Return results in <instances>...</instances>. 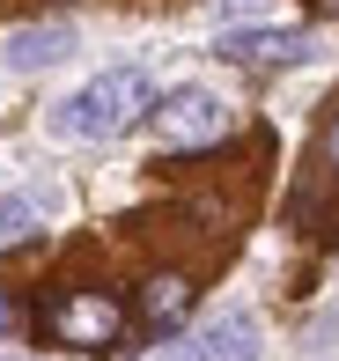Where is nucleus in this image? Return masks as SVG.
I'll use <instances>...</instances> for the list:
<instances>
[{
  "label": "nucleus",
  "mask_w": 339,
  "mask_h": 361,
  "mask_svg": "<svg viewBox=\"0 0 339 361\" xmlns=\"http://www.w3.org/2000/svg\"><path fill=\"white\" fill-rule=\"evenodd\" d=\"M148 104H155L148 67H104V74H89L74 96H59L52 133L59 140H111V133H125Z\"/></svg>",
  "instance_id": "obj_1"
},
{
  "label": "nucleus",
  "mask_w": 339,
  "mask_h": 361,
  "mask_svg": "<svg viewBox=\"0 0 339 361\" xmlns=\"http://www.w3.org/2000/svg\"><path fill=\"white\" fill-rule=\"evenodd\" d=\"M148 111H155V126H163L170 147H207V140L229 133V104H221L214 89H199V81H177L163 104H148Z\"/></svg>",
  "instance_id": "obj_2"
},
{
  "label": "nucleus",
  "mask_w": 339,
  "mask_h": 361,
  "mask_svg": "<svg viewBox=\"0 0 339 361\" xmlns=\"http://www.w3.org/2000/svg\"><path fill=\"white\" fill-rule=\"evenodd\" d=\"M221 52L244 59V67H273V59L288 67V59H310L317 37H310V30H244V23H236V30H221Z\"/></svg>",
  "instance_id": "obj_3"
},
{
  "label": "nucleus",
  "mask_w": 339,
  "mask_h": 361,
  "mask_svg": "<svg viewBox=\"0 0 339 361\" xmlns=\"http://www.w3.org/2000/svg\"><path fill=\"white\" fill-rule=\"evenodd\" d=\"M192 354H199V361H258V317H251V310L207 317L199 339H192Z\"/></svg>",
  "instance_id": "obj_4"
},
{
  "label": "nucleus",
  "mask_w": 339,
  "mask_h": 361,
  "mask_svg": "<svg viewBox=\"0 0 339 361\" xmlns=\"http://www.w3.org/2000/svg\"><path fill=\"white\" fill-rule=\"evenodd\" d=\"M52 324L74 347H104V339H118V302H111V295H67V302L52 310Z\"/></svg>",
  "instance_id": "obj_5"
},
{
  "label": "nucleus",
  "mask_w": 339,
  "mask_h": 361,
  "mask_svg": "<svg viewBox=\"0 0 339 361\" xmlns=\"http://www.w3.org/2000/svg\"><path fill=\"white\" fill-rule=\"evenodd\" d=\"M74 52V30L67 23H30V30H15L8 44H0V59H8L15 74H37V67H59V59Z\"/></svg>",
  "instance_id": "obj_6"
},
{
  "label": "nucleus",
  "mask_w": 339,
  "mask_h": 361,
  "mask_svg": "<svg viewBox=\"0 0 339 361\" xmlns=\"http://www.w3.org/2000/svg\"><path fill=\"white\" fill-rule=\"evenodd\" d=\"M52 207H59V192H52V185H37V192H0V243H23V236H30V221L52 214Z\"/></svg>",
  "instance_id": "obj_7"
},
{
  "label": "nucleus",
  "mask_w": 339,
  "mask_h": 361,
  "mask_svg": "<svg viewBox=\"0 0 339 361\" xmlns=\"http://www.w3.org/2000/svg\"><path fill=\"white\" fill-rule=\"evenodd\" d=\"M185 302H192V288L177 281V273H163V281H148V295H140V310H148L155 324H170V317H185Z\"/></svg>",
  "instance_id": "obj_8"
},
{
  "label": "nucleus",
  "mask_w": 339,
  "mask_h": 361,
  "mask_svg": "<svg viewBox=\"0 0 339 361\" xmlns=\"http://www.w3.org/2000/svg\"><path fill=\"white\" fill-rule=\"evenodd\" d=\"M266 8V0H221V15H229V23H244V15H258Z\"/></svg>",
  "instance_id": "obj_9"
},
{
  "label": "nucleus",
  "mask_w": 339,
  "mask_h": 361,
  "mask_svg": "<svg viewBox=\"0 0 339 361\" xmlns=\"http://www.w3.org/2000/svg\"><path fill=\"white\" fill-rule=\"evenodd\" d=\"M0 332H15V302H8V295H0Z\"/></svg>",
  "instance_id": "obj_10"
},
{
  "label": "nucleus",
  "mask_w": 339,
  "mask_h": 361,
  "mask_svg": "<svg viewBox=\"0 0 339 361\" xmlns=\"http://www.w3.org/2000/svg\"><path fill=\"white\" fill-rule=\"evenodd\" d=\"M163 361H199V354H192V339H185V347H170V354H163Z\"/></svg>",
  "instance_id": "obj_11"
},
{
  "label": "nucleus",
  "mask_w": 339,
  "mask_h": 361,
  "mask_svg": "<svg viewBox=\"0 0 339 361\" xmlns=\"http://www.w3.org/2000/svg\"><path fill=\"white\" fill-rule=\"evenodd\" d=\"M325 155H332V162H339V126H332V133H325Z\"/></svg>",
  "instance_id": "obj_12"
}]
</instances>
